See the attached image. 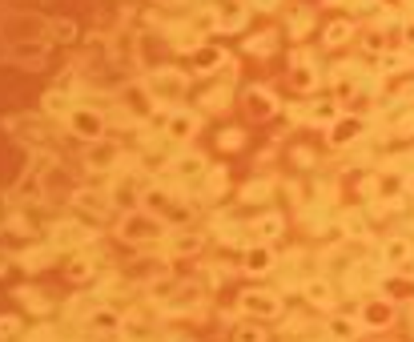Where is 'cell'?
I'll list each match as a JSON object with an SVG mask.
<instances>
[{"instance_id": "9a60e30c", "label": "cell", "mask_w": 414, "mask_h": 342, "mask_svg": "<svg viewBox=\"0 0 414 342\" xmlns=\"http://www.w3.org/2000/svg\"><path fill=\"white\" fill-rule=\"evenodd\" d=\"M85 162H89V169H113V165L121 162V149L101 141V145H93L89 153H85Z\"/></svg>"}, {"instance_id": "ee69618b", "label": "cell", "mask_w": 414, "mask_h": 342, "mask_svg": "<svg viewBox=\"0 0 414 342\" xmlns=\"http://www.w3.org/2000/svg\"><path fill=\"white\" fill-rule=\"evenodd\" d=\"M402 33H406V45H411V49H414V17L406 20V29H402Z\"/></svg>"}, {"instance_id": "b9f144b4", "label": "cell", "mask_w": 414, "mask_h": 342, "mask_svg": "<svg viewBox=\"0 0 414 342\" xmlns=\"http://www.w3.org/2000/svg\"><path fill=\"white\" fill-rule=\"evenodd\" d=\"M366 49H370V52L378 49V57H383V33H370V36H366Z\"/></svg>"}, {"instance_id": "d590c367", "label": "cell", "mask_w": 414, "mask_h": 342, "mask_svg": "<svg viewBox=\"0 0 414 342\" xmlns=\"http://www.w3.org/2000/svg\"><path fill=\"white\" fill-rule=\"evenodd\" d=\"M16 334H20V322H16L13 314H4L0 318V339H16Z\"/></svg>"}, {"instance_id": "ab89813d", "label": "cell", "mask_w": 414, "mask_h": 342, "mask_svg": "<svg viewBox=\"0 0 414 342\" xmlns=\"http://www.w3.org/2000/svg\"><path fill=\"white\" fill-rule=\"evenodd\" d=\"M222 145H225V149L241 145V129H225V133H222Z\"/></svg>"}, {"instance_id": "7dc6e473", "label": "cell", "mask_w": 414, "mask_h": 342, "mask_svg": "<svg viewBox=\"0 0 414 342\" xmlns=\"http://www.w3.org/2000/svg\"><path fill=\"white\" fill-rule=\"evenodd\" d=\"M4 266H8V258H4V254H0V274H4Z\"/></svg>"}, {"instance_id": "d6a6232c", "label": "cell", "mask_w": 414, "mask_h": 342, "mask_svg": "<svg viewBox=\"0 0 414 342\" xmlns=\"http://www.w3.org/2000/svg\"><path fill=\"white\" fill-rule=\"evenodd\" d=\"M290 33H294V36L310 33V8H298V13H294V20H290Z\"/></svg>"}, {"instance_id": "4fadbf2b", "label": "cell", "mask_w": 414, "mask_h": 342, "mask_svg": "<svg viewBox=\"0 0 414 342\" xmlns=\"http://www.w3.org/2000/svg\"><path fill=\"white\" fill-rule=\"evenodd\" d=\"M73 245H85V229H80L77 222L52 226V250H73Z\"/></svg>"}, {"instance_id": "52a82bcc", "label": "cell", "mask_w": 414, "mask_h": 342, "mask_svg": "<svg viewBox=\"0 0 414 342\" xmlns=\"http://www.w3.org/2000/svg\"><path fill=\"white\" fill-rule=\"evenodd\" d=\"M245 109L254 117H273L278 113V97H273L270 89H262V85H250V93H245Z\"/></svg>"}, {"instance_id": "e575fe53", "label": "cell", "mask_w": 414, "mask_h": 342, "mask_svg": "<svg viewBox=\"0 0 414 342\" xmlns=\"http://www.w3.org/2000/svg\"><path fill=\"white\" fill-rule=\"evenodd\" d=\"M225 101H229V89H209L206 93V109H222Z\"/></svg>"}, {"instance_id": "44dd1931", "label": "cell", "mask_w": 414, "mask_h": 342, "mask_svg": "<svg viewBox=\"0 0 414 342\" xmlns=\"http://www.w3.org/2000/svg\"><path fill=\"white\" fill-rule=\"evenodd\" d=\"M201 250V234H193V229H181L169 238V254H197Z\"/></svg>"}, {"instance_id": "8992f818", "label": "cell", "mask_w": 414, "mask_h": 342, "mask_svg": "<svg viewBox=\"0 0 414 342\" xmlns=\"http://www.w3.org/2000/svg\"><path fill=\"white\" fill-rule=\"evenodd\" d=\"M209 8L217 13V24H222L225 33H238L241 24H245V0H213Z\"/></svg>"}, {"instance_id": "8fae6325", "label": "cell", "mask_w": 414, "mask_h": 342, "mask_svg": "<svg viewBox=\"0 0 414 342\" xmlns=\"http://www.w3.org/2000/svg\"><path fill=\"white\" fill-rule=\"evenodd\" d=\"M73 109H77V101H73V93H61V89H48L45 93V117H73Z\"/></svg>"}, {"instance_id": "7402d4cb", "label": "cell", "mask_w": 414, "mask_h": 342, "mask_svg": "<svg viewBox=\"0 0 414 342\" xmlns=\"http://www.w3.org/2000/svg\"><path fill=\"white\" fill-rule=\"evenodd\" d=\"M383 262H386V266H402V262H411V242L390 238V242L383 245Z\"/></svg>"}, {"instance_id": "bcb514c9", "label": "cell", "mask_w": 414, "mask_h": 342, "mask_svg": "<svg viewBox=\"0 0 414 342\" xmlns=\"http://www.w3.org/2000/svg\"><path fill=\"white\" fill-rule=\"evenodd\" d=\"M402 101H414V85L411 89H402Z\"/></svg>"}, {"instance_id": "4316f807", "label": "cell", "mask_w": 414, "mask_h": 342, "mask_svg": "<svg viewBox=\"0 0 414 342\" xmlns=\"http://www.w3.org/2000/svg\"><path fill=\"white\" fill-rule=\"evenodd\" d=\"M342 229H346L350 238H366V234H370L366 218H362V213H358V210H350V213H346V218H342Z\"/></svg>"}, {"instance_id": "8d00e7d4", "label": "cell", "mask_w": 414, "mask_h": 342, "mask_svg": "<svg viewBox=\"0 0 414 342\" xmlns=\"http://www.w3.org/2000/svg\"><path fill=\"white\" fill-rule=\"evenodd\" d=\"M89 270H93V262H89V254H85V258H77L73 266H69V278H77V282H80V278L89 274Z\"/></svg>"}, {"instance_id": "5bb4252c", "label": "cell", "mask_w": 414, "mask_h": 342, "mask_svg": "<svg viewBox=\"0 0 414 342\" xmlns=\"http://www.w3.org/2000/svg\"><path fill=\"white\" fill-rule=\"evenodd\" d=\"M362 322L366 326H390L394 322V302H386V298H374L362 306Z\"/></svg>"}, {"instance_id": "cb8c5ba5", "label": "cell", "mask_w": 414, "mask_h": 342, "mask_svg": "<svg viewBox=\"0 0 414 342\" xmlns=\"http://www.w3.org/2000/svg\"><path fill=\"white\" fill-rule=\"evenodd\" d=\"M20 133H24V141H32V145H48L52 125H48V121H24V125H20Z\"/></svg>"}, {"instance_id": "e0dca14e", "label": "cell", "mask_w": 414, "mask_h": 342, "mask_svg": "<svg viewBox=\"0 0 414 342\" xmlns=\"http://www.w3.org/2000/svg\"><path fill=\"white\" fill-rule=\"evenodd\" d=\"M306 298H310L318 310H330V306H334V290H330V282H326V278L306 282Z\"/></svg>"}, {"instance_id": "603a6c76", "label": "cell", "mask_w": 414, "mask_h": 342, "mask_svg": "<svg viewBox=\"0 0 414 342\" xmlns=\"http://www.w3.org/2000/svg\"><path fill=\"white\" fill-rule=\"evenodd\" d=\"M350 36H354V24H350V20H330V24H326V45H330V49L346 45Z\"/></svg>"}, {"instance_id": "836d02e7", "label": "cell", "mask_w": 414, "mask_h": 342, "mask_svg": "<svg viewBox=\"0 0 414 342\" xmlns=\"http://www.w3.org/2000/svg\"><path fill=\"white\" fill-rule=\"evenodd\" d=\"M270 49H273V33H262V36L250 41V52H257V57H266Z\"/></svg>"}, {"instance_id": "ba28073f", "label": "cell", "mask_w": 414, "mask_h": 342, "mask_svg": "<svg viewBox=\"0 0 414 342\" xmlns=\"http://www.w3.org/2000/svg\"><path fill=\"white\" fill-rule=\"evenodd\" d=\"M173 173L181 181H190V185H197V181H206V162L197 157V153H181V157H173Z\"/></svg>"}, {"instance_id": "6da1fadb", "label": "cell", "mask_w": 414, "mask_h": 342, "mask_svg": "<svg viewBox=\"0 0 414 342\" xmlns=\"http://www.w3.org/2000/svg\"><path fill=\"white\" fill-rule=\"evenodd\" d=\"M185 73H177V69H157L149 81H145V93L149 101H157V105H177V101H185Z\"/></svg>"}, {"instance_id": "f1b7e54d", "label": "cell", "mask_w": 414, "mask_h": 342, "mask_svg": "<svg viewBox=\"0 0 414 342\" xmlns=\"http://www.w3.org/2000/svg\"><path fill=\"white\" fill-rule=\"evenodd\" d=\"M245 266H250V270H257V274H262V270H270V266H273L270 250H266V245H254V250H250V258H245Z\"/></svg>"}, {"instance_id": "4dcf8cb0", "label": "cell", "mask_w": 414, "mask_h": 342, "mask_svg": "<svg viewBox=\"0 0 414 342\" xmlns=\"http://www.w3.org/2000/svg\"><path fill=\"white\" fill-rule=\"evenodd\" d=\"M73 36H77V24H73V20H57V24H52V41H57V45H69Z\"/></svg>"}, {"instance_id": "74e56055", "label": "cell", "mask_w": 414, "mask_h": 342, "mask_svg": "<svg viewBox=\"0 0 414 342\" xmlns=\"http://www.w3.org/2000/svg\"><path fill=\"white\" fill-rule=\"evenodd\" d=\"M20 262L36 270V266H45V262H48V250H29V254H20Z\"/></svg>"}, {"instance_id": "ffe728a7", "label": "cell", "mask_w": 414, "mask_h": 342, "mask_svg": "<svg viewBox=\"0 0 414 342\" xmlns=\"http://www.w3.org/2000/svg\"><path fill=\"white\" fill-rule=\"evenodd\" d=\"M225 65V52L222 49H209V45H201V49L193 52V69H201V73H213V69Z\"/></svg>"}, {"instance_id": "9c48e42d", "label": "cell", "mask_w": 414, "mask_h": 342, "mask_svg": "<svg viewBox=\"0 0 414 342\" xmlns=\"http://www.w3.org/2000/svg\"><path fill=\"white\" fill-rule=\"evenodd\" d=\"M201 298H206V290L197 286V282H190L185 290H177L169 302H165V314H185V310H193V306H201Z\"/></svg>"}, {"instance_id": "7c38bea8", "label": "cell", "mask_w": 414, "mask_h": 342, "mask_svg": "<svg viewBox=\"0 0 414 342\" xmlns=\"http://www.w3.org/2000/svg\"><path fill=\"white\" fill-rule=\"evenodd\" d=\"M73 206H77L80 213L105 218V213H109V197H105V194H97V190H80V194H73Z\"/></svg>"}, {"instance_id": "f6af8a7d", "label": "cell", "mask_w": 414, "mask_h": 342, "mask_svg": "<svg viewBox=\"0 0 414 342\" xmlns=\"http://www.w3.org/2000/svg\"><path fill=\"white\" fill-rule=\"evenodd\" d=\"M169 342H193L190 334H169Z\"/></svg>"}, {"instance_id": "3957f363", "label": "cell", "mask_w": 414, "mask_h": 342, "mask_svg": "<svg viewBox=\"0 0 414 342\" xmlns=\"http://www.w3.org/2000/svg\"><path fill=\"white\" fill-rule=\"evenodd\" d=\"M69 129L77 133V137H85V141H97L101 133L109 129V121H105V113H101V109L77 105V109H73V117H69Z\"/></svg>"}, {"instance_id": "c3c4849f", "label": "cell", "mask_w": 414, "mask_h": 342, "mask_svg": "<svg viewBox=\"0 0 414 342\" xmlns=\"http://www.w3.org/2000/svg\"><path fill=\"white\" fill-rule=\"evenodd\" d=\"M406 185H411V190H414V173H411V178H406Z\"/></svg>"}, {"instance_id": "7a4b0ae2", "label": "cell", "mask_w": 414, "mask_h": 342, "mask_svg": "<svg viewBox=\"0 0 414 342\" xmlns=\"http://www.w3.org/2000/svg\"><path fill=\"white\" fill-rule=\"evenodd\" d=\"M121 238L129 245H141V242H153L161 238V218L157 213H141V210H129L121 218Z\"/></svg>"}, {"instance_id": "d4e9b609", "label": "cell", "mask_w": 414, "mask_h": 342, "mask_svg": "<svg viewBox=\"0 0 414 342\" xmlns=\"http://www.w3.org/2000/svg\"><path fill=\"white\" fill-rule=\"evenodd\" d=\"M411 65V52H383V57H378V69H383V73H402V69Z\"/></svg>"}, {"instance_id": "1f68e13d", "label": "cell", "mask_w": 414, "mask_h": 342, "mask_svg": "<svg viewBox=\"0 0 414 342\" xmlns=\"http://www.w3.org/2000/svg\"><path fill=\"white\" fill-rule=\"evenodd\" d=\"M234 342H266V330L262 326H238Z\"/></svg>"}, {"instance_id": "2e32d148", "label": "cell", "mask_w": 414, "mask_h": 342, "mask_svg": "<svg viewBox=\"0 0 414 342\" xmlns=\"http://www.w3.org/2000/svg\"><path fill=\"white\" fill-rule=\"evenodd\" d=\"M306 121H314V125H334L338 121V101H330V97L314 101V105L306 109Z\"/></svg>"}, {"instance_id": "ac0fdd59", "label": "cell", "mask_w": 414, "mask_h": 342, "mask_svg": "<svg viewBox=\"0 0 414 342\" xmlns=\"http://www.w3.org/2000/svg\"><path fill=\"white\" fill-rule=\"evenodd\" d=\"M278 234H282V218H278V213H266V218H257V226L250 229V238H254V242H273Z\"/></svg>"}, {"instance_id": "83f0119b", "label": "cell", "mask_w": 414, "mask_h": 342, "mask_svg": "<svg viewBox=\"0 0 414 342\" xmlns=\"http://www.w3.org/2000/svg\"><path fill=\"white\" fill-rule=\"evenodd\" d=\"M350 278H354L350 286H374V278H378V266H374V262H358Z\"/></svg>"}, {"instance_id": "5b68a950", "label": "cell", "mask_w": 414, "mask_h": 342, "mask_svg": "<svg viewBox=\"0 0 414 342\" xmlns=\"http://www.w3.org/2000/svg\"><path fill=\"white\" fill-rule=\"evenodd\" d=\"M161 129H165V137H169V141H185V137H193V133H197V117L185 113V109H173V113L161 117Z\"/></svg>"}, {"instance_id": "f546056e", "label": "cell", "mask_w": 414, "mask_h": 342, "mask_svg": "<svg viewBox=\"0 0 414 342\" xmlns=\"http://www.w3.org/2000/svg\"><path fill=\"white\" fill-rule=\"evenodd\" d=\"M270 194H273L270 181H254V185H245V190H241V197H245V201H266Z\"/></svg>"}, {"instance_id": "277c9868", "label": "cell", "mask_w": 414, "mask_h": 342, "mask_svg": "<svg viewBox=\"0 0 414 342\" xmlns=\"http://www.w3.org/2000/svg\"><path fill=\"white\" fill-rule=\"evenodd\" d=\"M241 310H245V314H257V318H273V314H282V302H278V294H270V290H245L241 294Z\"/></svg>"}, {"instance_id": "d6986e66", "label": "cell", "mask_w": 414, "mask_h": 342, "mask_svg": "<svg viewBox=\"0 0 414 342\" xmlns=\"http://www.w3.org/2000/svg\"><path fill=\"white\" fill-rule=\"evenodd\" d=\"M137 194H141V181L137 178H125V181H117V185H113V201H121V206H125V210H133V206H137Z\"/></svg>"}, {"instance_id": "7bdbcfd3", "label": "cell", "mask_w": 414, "mask_h": 342, "mask_svg": "<svg viewBox=\"0 0 414 342\" xmlns=\"http://www.w3.org/2000/svg\"><path fill=\"white\" fill-rule=\"evenodd\" d=\"M250 8H262V13H270V8H278V0H245Z\"/></svg>"}, {"instance_id": "f35d334b", "label": "cell", "mask_w": 414, "mask_h": 342, "mask_svg": "<svg viewBox=\"0 0 414 342\" xmlns=\"http://www.w3.org/2000/svg\"><path fill=\"white\" fill-rule=\"evenodd\" d=\"M399 190H402L399 178H383V185H378V197H394Z\"/></svg>"}, {"instance_id": "484cf974", "label": "cell", "mask_w": 414, "mask_h": 342, "mask_svg": "<svg viewBox=\"0 0 414 342\" xmlns=\"http://www.w3.org/2000/svg\"><path fill=\"white\" fill-rule=\"evenodd\" d=\"M354 334H358V322H350V318H334L330 322V339L334 342H354Z\"/></svg>"}, {"instance_id": "30bf717a", "label": "cell", "mask_w": 414, "mask_h": 342, "mask_svg": "<svg viewBox=\"0 0 414 342\" xmlns=\"http://www.w3.org/2000/svg\"><path fill=\"white\" fill-rule=\"evenodd\" d=\"M362 129H366L362 117H338L334 125H330V141H334V145H350V141L362 137Z\"/></svg>"}, {"instance_id": "60d3db41", "label": "cell", "mask_w": 414, "mask_h": 342, "mask_svg": "<svg viewBox=\"0 0 414 342\" xmlns=\"http://www.w3.org/2000/svg\"><path fill=\"white\" fill-rule=\"evenodd\" d=\"M399 133H414V109L411 113H399Z\"/></svg>"}]
</instances>
